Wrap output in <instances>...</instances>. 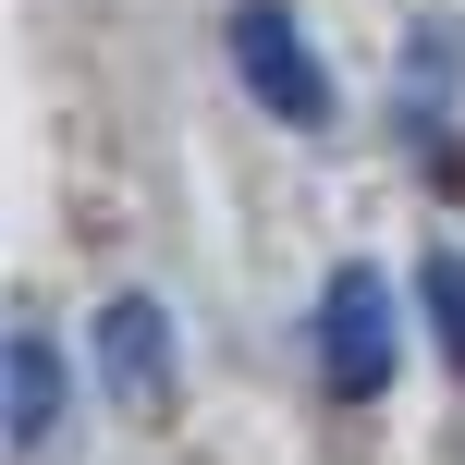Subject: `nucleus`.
I'll return each instance as SVG.
<instances>
[{
    "label": "nucleus",
    "mask_w": 465,
    "mask_h": 465,
    "mask_svg": "<svg viewBox=\"0 0 465 465\" xmlns=\"http://www.w3.org/2000/svg\"><path fill=\"white\" fill-rule=\"evenodd\" d=\"M232 74H245V98H257L270 123H294V135L331 123V74H319V49L294 37L282 0H245V13H232Z\"/></svg>",
    "instance_id": "obj_1"
},
{
    "label": "nucleus",
    "mask_w": 465,
    "mask_h": 465,
    "mask_svg": "<svg viewBox=\"0 0 465 465\" xmlns=\"http://www.w3.org/2000/svg\"><path fill=\"white\" fill-rule=\"evenodd\" d=\"M392 355H404L392 282H380V270H331V282H319V380H331L343 404H368L380 380H392Z\"/></svg>",
    "instance_id": "obj_2"
},
{
    "label": "nucleus",
    "mask_w": 465,
    "mask_h": 465,
    "mask_svg": "<svg viewBox=\"0 0 465 465\" xmlns=\"http://www.w3.org/2000/svg\"><path fill=\"white\" fill-rule=\"evenodd\" d=\"M98 380H111L135 417L172 404V319H160L147 294H111V306H98Z\"/></svg>",
    "instance_id": "obj_3"
},
{
    "label": "nucleus",
    "mask_w": 465,
    "mask_h": 465,
    "mask_svg": "<svg viewBox=\"0 0 465 465\" xmlns=\"http://www.w3.org/2000/svg\"><path fill=\"white\" fill-rule=\"evenodd\" d=\"M49 429H62V343L13 331V453H49Z\"/></svg>",
    "instance_id": "obj_4"
},
{
    "label": "nucleus",
    "mask_w": 465,
    "mask_h": 465,
    "mask_svg": "<svg viewBox=\"0 0 465 465\" xmlns=\"http://www.w3.org/2000/svg\"><path fill=\"white\" fill-rule=\"evenodd\" d=\"M417 294H429V331H441V355L465 368V257H417Z\"/></svg>",
    "instance_id": "obj_5"
}]
</instances>
